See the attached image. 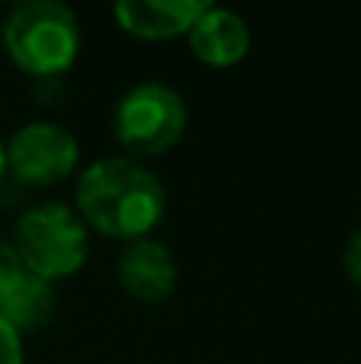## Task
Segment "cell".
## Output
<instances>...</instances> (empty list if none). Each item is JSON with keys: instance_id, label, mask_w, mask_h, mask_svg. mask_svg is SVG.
<instances>
[{"instance_id": "obj_1", "label": "cell", "mask_w": 361, "mask_h": 364, "mask_svg": "<svg viewBox=\"0 0 361 364\" xmlns=\"http://www.w3.org/2000/svg\"><path fill=\"white\" fill-rule=\"evenodd\" d=\"M74 201V211L80 214L87 230L122 240V243L151 237V230H157L166 211V192L160 179L147 164L125 154L83 166Z\"/></svg>"}, {"instance_id": "obj_2", "label": "cell", "mask_w": 361, "mask_h": 364, "mask_svg": "<svg viewBox=\"0 0 361 364\" xmlns=\"http://www.w3.org/2000/svg\"><path fill=\"white\" fill-rule=\"evenodd\" d=\"M4 48L29 77H58L80 55V19L61 0H23L4 19Z\"/></svg>"}, {"instance_id": "obj_3", "label": "cell", "mask_w": 361, "mask_h": 364, "mask_svg": "<svg viewBox=\"0 0 361 364\" xmlns=\"http://www.w3.org/2000/svg\"><path fill=\"white\" fill-rule=\"evenodd\" d=\"M13 246L26 275L55 284L83 269L90 252V230L80 214L61 201H42L19 214Z\"/></svg>"}, {"instance_id": "obj_4", "label": "cell", "mask_w": 361, "mask_h": 364, "mask_svg": "<svg viewBox=\"0 0 361 364\" xmlns=\"http://www.w3.org/2000/svg\"><path fill=\"white\" fill-rule=\"evenodd\" d=\"M189 125L185 100L173 87L157 80H147L131 87L112 112V132L125 157L153 160L163 157L170 147H176Z\"/></svg>"}, {"instance_id": "obj_5", "label": "cell", "mask_w": 361, "mask_h": 364, "mask_svg": "<svg viewBox=\"0 0 361 364\" xmlns=\"http://www.w3.org/2000/svg\"><path fill=\"white\" fill-rule=\"evenodd\" d=\"M4 147L6 170L23 186H55L80 166V141L58 122H29Z\"/></svg>"}, {"instance_id": "obj_6", "label": "cell", "mask_w": 361, "mask_h": 364, "mask_svg": "<svg viewBox=\"0 0 361 364\" xmlns=\"http://www.w3.org/2000/svg\"><path fill=\"white\" fill-rule=\"evenodd\" d=\"M115 272H119V284L141 304L166 301L173 294V288H176V275H179L170 246L153 237L125 243Z\"/></svg>"}, {"instance_id": "obj_7", "label": "cell", "mask_w": 361, "mask_h": 364, "mask_svg": "<svg viewBox=\"0 0 361 364\" xmlns=\"http://www.w3.org/2000/svg\"><path fill=\"white\" fill-rule=\"evenodd\" d=\"M205 10H208L205 0H122L112 6V16L128 36L144 42H166L189 36Z\"/></svg>"}, {"instance_id": "obj_8", "label": "cell", "mask_w": 361, "mask_h": 364, "mask_svg": "<svg viewBox=\"0 0 361 364\" xmlns=\"http://www.w3.org/2000/svg\"><path fill=\"white\" fill-rule=\"evenodd\" d=\"M185 38H189L192 55L208 68H234L247 58L249 45H253L247 19L215 4H208V10L195 19Z\"/></svg>"}, {"instance_id": "obj_9", "label": "cell", "mask_w": 361, "mask_h": 364, "mask_svg": "<svg viewBox=\"0 0 361 364\" xmlns=\"http://www.w3.org/2000/svg\"><path fill=\"white\" fill-rule=\"evenodd\" d=\"M55 304H58L55 284L26 275L23 284H19V288L6 297L4 307H0V316L23 336V333H32V329L45 326V323L55 316Z\"/></svg>"}, {"instance_id": "obj_10", "label": "cell", "mask_w": 361, "mask_h": 364, "mask_svg": "<svg viewBox=\"0 0 361 364\" xmlns=\"http://www.w3.org/2000/svg\"><path fill=\"white\" fill-rule=\"evenodd\" d=\"M23 278H26V269H23V262H19L16 246H13L10 237L0 233V307H4L6 297L23 284Z\"/></svg>"}, {"instance_id": "obj_11", "label": "cell", "mask_w": 361, "mask_h": 364, "mask_svg": "<svg viewBox=\"0 0 361 364\" xmlns=\"http://www.w3.org/2000/svg\"><path fill=\"white\" fill-rule=\"evenodd\" d=\"M0 364H26L23 358V336L0 316Z\"/></svg>"}, {"instance_id": "obj_12", "label": "cell", "mask_w": 361, "mask_h": 364, "mask_svg": "<svg viewBox=\"0 0 361 364\" xmlns=\"http://www.w3.org/2000/svg\"><path fill=\"white\" fill-rule=\"evenodd\" d=\"M343 265H345V275H349V282L361 288V230L352 233L349 246H345L343 252Z\"/></svg>"}, {"instance_id": "obj_13", "label": "cell", "mask_w": 361, "mask_h": 364, "mask_svg": "<svg viewBox=\"0 0 361 364\" xmlns=\"http://www.w3.org/2000/svg\"><path fill=\"white\" fill-rule=\"evenodd\" d=\"M4 173H6V147L0 141V179H4Z\"/></svg>"}]
</instances>
